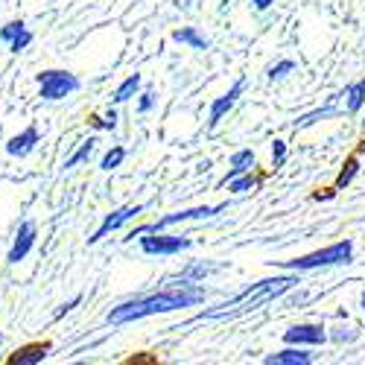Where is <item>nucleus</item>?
Instances as JSON below:
<instances>
[{"label": "nucleus", "mask_w": 365, "mask_h": 365, "mask_svg": "<svg viewBox=\"0 0 365 365\" xmlns=\"http://www.w3.org/2000/svg\"><path fill=\"white\" fill-rule=\"evenodd\" d=\"M207 298V289L193 284V281H181L178 287L152 292V295H140L132 301H123L111 307V313L106 316L108 324H129V322H140L149 316H161V313H175L185 307H196Z\"/></svg>", "instance_id": "nucleus-1"}, {"label": "nucleus", "mask_w": 365, "mask_h": 365, "mask_svg": "<svg viewBox=\"0 0 365 365\" xmlns=\"http://www.w3.org/2000/svg\"><path fill=\"white\" fill-rule=\"evenodd\" d=\"M298 275H278V278H266V281H257L252 287H246L240 295L217 304L214 310H205L202 316H196V322L202 319H240V316H246V313H255L260 310L266 301H275L281 298L284 292H289L292 287H298Z\"/></svg>", "instance_id": "nucleus-2"}, {"label": "nucleus", "mask_w": 365, "mask_h": 365, "mask_svg": "<svg viewBox=\"0 0 365 365\" xmlns=\"http://www.w3.org/2000/svg\"><path fill=\"white\" fill-rule=\"evenodd\" d=\"M351 260H354V242L339 240V242H333L327 249H319L313 255H304L295 260H278V266L289 269V272H313V269H324V266H342Z\"/></svg>", "instance_id": "nucleus-3"}, {"label": "nucleus", "mask_w": 365, "mask_h": 365, "mask_svg": "<svg viewBox=\"0 0 365 365\" xmlns=\"http://www.w3.org/2000/svg\"><path fill=\"white\" fill-rule=\"evenodd\" d=\"M36 82H38V97L47 100V103H58V100H65L71 94H76V91L82 88V79L71 71H41L36 73Z\"/></svg>", "instance_id": "nucleus-4"}, {"label": "nucleus", "mask_w": 365, "mask_h": 365, "mask_svg": "<svg viewBox=\"0 0 365 365\" xmlns=\"http://www.w3.org/2000/svg\"><path fill=\"white\" fill-rule=\"evenodd\" d=\"M225 207H228V205H199V207H185V210H175V214L161 217L158 222H152V225H140V228L129 231V237H126V240H135V237H140V234H146V231H167L170 225H178V222H190V220H210V217L222 214Z\"/></svg>", "instance_id": "nucleus-5"}, {"label": "nucleus", "mask_w": 365, "mask_h": 365, "mask_svg": "<svg viewBox=\"0 0 365 365\" xmlns=\"http://www.w3.org/2000/svg\"><path fill=\"white\" fill-rule=\"evenodd\" d=\"M193 246L190 237H181V234H164V231H146L140 234V252L152 255V257H173L181 255Z\"/></svg>", "instance_id": "nucleus-6"}, {"label": "nucleus", "mask_w": 365, "mask_h": 365, "mask_svg": "<svg viewBox=\"0 0 365 365\" xmlns=\"http://www.w3.org/2000/svg\"><path fill=\"white\" fill-rule=\"evenodd\" d=\"M246 76H240L231 88H228V94H222V97H217L214 103H210V111H207V129H217L220 126V120L237 106V100L242 97V91H246Z\"/></svg>", "instance_id": "nucleus-7"}, {"label": "nucleus", "mask_w": 365, "mask_h": 365, "mask_svg": "<svg viewBox=\"0 0 365 365\" xmlns=\"http://www.w3.org/2000/svg\"><path fill=\"white\" fill-rule=\"evenodd\" d=\"M36 240H38L36 222H33V220H24V222L18 225V231H15V240H12V249H9V255H6V263H12V266L21 263L29 252H33Z\"/></svg>", "instance_id": "nucleus-8"}, {"label": "nucleus", "mask_w": 365, "mask_h": 365, "mask_svg": "<svg viewBox=\"0 0 365 365\" xmlns=\"http://www.w3.org/2000/svg\"><path fill=\"white\" fill-rule=\"evenodd\" d=\"M143 210V205H123V207H117L114 214H108L106 220H103V225L94 231V237H88V246H94V242H100V240H106L111 231H117V228H123L129 220H135L138 214Z\"/></svg>", "instance_id": "nucleus-9"}, {"label": "nucleus", "mask_w": 365, "mask_h": 365, "mask_svg": "<svg viewBox=\"0 0 365 365\" xmlns=\"http://www.w3.org/2000/svg\"><path fill=\"white\" fill-rule=\"evenodd\" d=\"M284 342L287 345H324L327 333H324V324H292L289 330H284Z\"/></svg>", "instance_id": "nucleus-10"}, {"label": "nucleus", "mask_w": 365, "mask_h": 365, "mask_svg": "<svg viewBox=\"0 0 365 365\" xmlns=\"http://www.w3.org/2000/svg\"><path fill=\"white\" fill-rule=\"evenodd\" d=\"M41 143V135H38V126H26L24 132H18V135H12L6 143H4V149H6V155L9 158H26L29 152H33L36 146Z\"/></svg>", "instance_id": "nucleus-11"}, {"label": "nucleus", "mask_w": 365, "mask_h": 365, "mask_svg": "<svg viewBox=\"0 0 365 365\" xmlns=\"http://www.w3.org/2000/svg\"><path fill=\"white\" fill-rule=\"evenodd\" d=\"M53 345L50 342H33V345H24L9 356V365H38L50 356Z\"/></svg>", "instance_id": "nucleus-12"}, {"label": "nucleus", "mask_w": 365, "mask_h": 365, "mask_svg": "<svg viewBox=\"0 0 365 365\" xmlns=\"http://www.w3.org/2000/svg\"><path fill=\"white\" fill-rule=\"evenodd\" d=\"M266 365H310L313 362V354L310 351H301V345H289L278 354H266L263 356Z\"/></svg>", "instance_id": "nucleus-13"}, {"label": "nucleus", "mask_w": 365, "mask_h": 365, "mask_svg": "<svg viewBox=\"0 0 365 365\" xmlns=\"http://www.w3.org/2000/svg\"><path fill=\"white\" fill-rule=\"evenodd\" d=\"M252 167H255V152H252V149H240V152H234V155H231V170H228V175L220 181V187H225V181H231L234 175L249 173Z\"/></svg>", "instance_id": "nucleus-14"}, {"label": "nucleus", "mask_w": 365, "mask_h": 365, "mask_svg": "<svg viewBox=\"0 0 365 365\" xmlns=\"http://www.w3.org/2000/svg\"><path fill=\"white\" fill-rule=\"evenodd\" d=\"M140 85H143V76L140 73H132V76H126L123 82H120V88L114 91V97H111V103L114 106H123V103H129L138 91H140Z\"/></svg>", "instance_id": "nucleus-15"}, {"label": "nucleus", "mask_w": 365, "mask_h": 365, "mask_svg": "<svg viewBox=\"0 0 365 365\" xmlns=\"http://www.w3.org/2000/svg\"><path fill=\"white\" fill-rule=\"evenodd\" d=\"M173 41H175V44H187V47H193V50H207V47H210V41H207L205 36H199V29H193V26L173 29Z\"/></svg>", "instance_id": "nucleus-16"}, {"label": "nucleus", "mask_w": 365, "mask_h": 365, "mask_svg": "<svg viewBox=\"0 0 365 365\" xmlns=\"http://www.w3.org/2000/svg\"><path fill=\"white\" fill-rule=\"evenodd\" d=\"M94 152H97V138H88V140H82L79 146H76V152L73 155H68L65 158V170H73V167H79V164H88L91 158H94Z\"/></svg>", "instance_id": "nucleus-17"}, {"label": "nucleus", "mask_w": 365, "mask_h": 365, "mask_svg": "<svg viewBox=\"0 0 365 365\" xmlns=\"http://www.w3.org/2000/svg\"><path fill=\"white\" fill-rule=\"evenodd\" d=\"M342 97H345V106L351 114H356L362 106H365V82H356V85H348L342 91Z\"/></svg>", "instance_id": "nucleus-18"}, {"label": "nucleus", "mask_w": 365, "mask_h": 365, "mask_svg": "<svg viewBox=\"0 0 365 365\" xmlns=\"http://www.w3.org/2000/svg\"><path fill=\"white\" fill-rule=\"evenodd\" d=\"M336 100H339V94L333 97V100H330L324 108H319V111H310V114H304L301 120H295V129H307V126H313L316 120H322V117H333V114H336Z\"/></svg>", "instance_id": "nucleus-19"}, {"label": "nucleus", "mask_w": 365, "mask_h": 365, "mask_svg": "<svg viewBox=\"0 0 365 365\" xmlns=\"http://www.w3.org/2000/svg\"><path fill=\"white\" fill-rule=\"evenodd\" d=\"M225 185H228V190H231V193H249V190H255V187L260 185V178H257V175H252V170H249V173L234 175L231 181H225Z\"/></svg>", "instance_id": "nucleus-20"}, {"label": "nucleus", "mask_w": 365, "mask_h": 365, "mask_svg": "<svg viewBox=\"0 0 365 365\" xmlns=\"http://www.w3.org/2000/svg\"><path fill=\"white\" fill-rule=\"evenodd\" d=\"M210 272H217V266L214 263H193V266H187L185 272H181V281H202V278H207Z\"/></svg>", "instance_id": "nucleus-21"}, {"label": "nucleus", "mask_w": 365, "mask_h": 365, "mask_svg": "<svg viewBox=\"0 0 365 365\" xmlns=\"http://www.w3.org/2000/svg\"><path fill=\"white\" fill-rule=\"evenodd\" d=\"M123 158H126V149L123 146H111L106 155H103V161H100V170L111 173V170H117L120 164H123Z\"/></svg>", "instance_id": "nucleus-22"}, {"label": "nucleus", "mask_w": 365, "mask_h": 365, "mask_svg": "<svg viewBox=\"0 0 365 365\" xmlns=\"http://www.w3.org/2000/svg\"><path fill=\"white\" fill-rule=\"evenodd\" d=\"M356 173H359V161H356V158H348V161H345V167H342V170H339V175H336V190L348 187L351 181L356 178Z\"/></svg>", "instance_id": "nucleus-23"}, {"label": "nucleus", "mask_w": 365, "mask_h": 365, "mask_svg": "<svg viewBox=\"0 0 365 365\" xmlns=\"http://www.w3.org/2000/svg\"><path fill=\"white\" fill-rule=\"evenodd\" d=\"M88 123L94 126V129H100V132H114V129H117V111H114V108H108V114H106V117L94 114V117H88Z\"/></svg>", "instance_id": "nucleus-24"}, {"label": "nucleus", "mask_w": 365, "mask_h": 365, "mask_svg": "<svg viewBox=\"0 0 365 365\" xmlns=\"http://www.w3.org/2000/svg\"><path fill=\"white\" fill-rule=\"evenodd\" d=\"M24 29H29V26H26V21H21V18H18V21H9L6 26H0V41H4V44L15 41V38L24 33Z\"/></svg>", "instance_id": "nucleus-25"}, {"label": "nucleus", "mask_w": 365, "mask_h": 365, "mask_svg": "<svg viewBox=\"0 0 365 365\" xmlns=\"http://www.w3.org/2000/svg\"><path fill=\"white\" fill-rule=\"evenodd\" d=\"M330 339L336 342V345H348V342H356L359 339V330L356 327H336L330 333Z\"/></svg>", "instance_id": "nucleus-26"}, {"label": "nucleus", "mask_w": 365, "mask_h": 365, "mask_svg": "<svg viewBox=\"0 0 365 365\" xmlns=\"http://www.w3.org/2000/svg\"><path fill=\"white\" fill-rule=\"evenodd\" d=\"M295 71V62H289V58H284V62H278V65H272L269 71H266V76L275 82V79H284L287 73H292Z\"/></svg>", "instance_id": "nucleus-27"}, {"label": "nucleus", "mask_w": 365, "mask_h": 365, "mask_svg": "<svg viewBox=\"0 0 365 365\" xmlns=\"http://www.w3.org/2000/svg\"><path fill=\"white\" fill-rule=\"evenodd\" d=\"M155 103H158V97H155V91H152V88H146V91H143V94H140L138 111H140V114H149L152 108H155Z\"/></svg>", "instance_id": "nucleus-28"}, {"label": "nucleus", "mask_w": 365, "mask_h": 365, "mask_svg": "<svg viewBox=\"0 0 365 365\" xmlns=\"http://www.w3.org/2000/svg\"><path fill=\"white\" fill-rule=\"evenodd\" d=\"M79 304H82V295H73L71 301H65V304H62V307H58V310L53 313V322H58V319H65V316H68L71 310H76V307H79Z\"/></svg>", "instance_id": "nucleus-29"}, {"label": "nucleus", "mask_w": 365, "mask_h": 365, "mask_svg": "<svg viewBox=\"0 0 365 365\" xmlns=\"http://www.w3.org/2000/svg\"><path fill=\"white\" fill-rule=\"evenodd\" d=\"M284 161H287V143L275 140V143H272V167H281Z\"/></svg>", "instance_id": "nucleus-30"}, {"label": "nucleus", "mask_w": 365, "mask_h": 365, "mask_svg": "<svg viewBox=\"0 0 365 365\" xmlns=\"http://www.w3.org/2000/svg\"><path fill=\"white\" fill-rule=\"evenodd\" d=\"M252 4H255V9H257V12H266L272 4H275V0H252Z\"/></svg>", "instance_id": "nucleus-31"}, {"label": "nucleus", "mask_w": 365, "mask_h": 365, "mask_svg": "<svg viewBox=\"0 0 365 365\" xmlns=\"http://www.w3.org/2000/svg\"><path fill=\"white\" fill-rule=\"evenodd\" d=\"M333 196H336V190H327V193H313V199H316V202H327V199H333Z\"/></svg>", "instance_id": "nucleus-32"}, {"label": "nucleus", "mask_w": 365, "mask_h": 365, "mask_svg": "<svg viewBox=\"0 0 365 365\" xmlns=\"http://www.w3.org/2000/svg\"><path fill=\"white\" fill-rule=\"evenodd\" d=\"M173 4H175V9H187V6H190V0H173Z\"/></svg>", "instance_id": "nucleus-33"}, {"label": "nucleus", "mask_w": 365, "mask_h": 365, "mask_svg": "<svg viewBox=\"0 0 365 365\" xmlns=\"http://www.w3.org/2000/svg\"><path fill=\"white\" fill-rule=\"evenodd\" d=\"M359 307H362V310H365V292H362V298H359Z\"/></svg>", "instance_id": "nucleus-34"}, {"label": "nucleus", "mask_w": 365, "mask_h": 365, "mask_svg": "<svg viewBox=\"0 0 365 365\" xmlns=\"http://www.w3.org/2000/svg\"><path fill=\"white\" fill-rule=\"evenodd\" d=\"M228 4H231V0H222V6H220V9H225V6H228Z\"/></svg>", "instance_id": "nucleus-35"}, {"label": "nucleus", "mask_w": 365, "mask_h": 365, "mask_svg": "<svg viewBox=\"0 0 365 365\" xmlns=\"http://www.w3.org/2000/svg\"><path fill=\"white\" fill-rule=\"evenodd\" d=\"M0 140H4V123H0Z\"/></svg>", "instance_id": "nucleus-36"}, {"label": "nucleus", "mask_w": 365, "mask_h": 365, "mask_svg": "<svg viewBox=\"0 0 365 365\" xmlns=\"http://www.w3.org/2000/svg\"><path fill=\"white\" fill-rule=\"evenodd\" d=\"M0 345H4V333H0Z\"/></svg>", "instance_id": "nucleus-37"}, {"label": "nucleus", "mask_w": 365, "mask_h": 365, "mask_svg": "<svg viewBox=\"0 0 365 365\" xmlns=\"http://www.w3.org/2000/svg\"><path fill=\"white\" fill-rule=\"evenodd\" d=\"M362 152H365V143H362Z\"/></svg>", "instance_id": "nucleus-38"}, {"label": "nucleus", "mask_w": 365, "mask_h": 365, "mask_svg": "<svg viewBox=\"0 0 365 365\" xmlns=\"http://www.w3.org/2000/svg\"><path fill=\"white\" fill-rule=\"evenodd\" d=\"M362 82H365V79H362Z\"/></svg>", "instance_id": "nucleus-39"}]
</instances>
